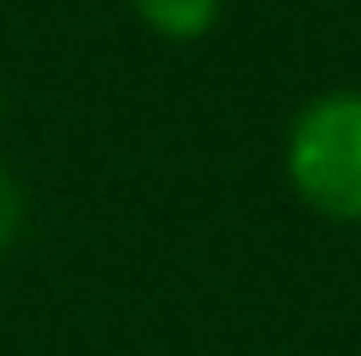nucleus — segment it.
I'll use <instances>...</instances> for the list:
<instances>
[{
  "label": "nucleus",
  "instance_id": "7ed1b4c3",
  "mask_svg": "<svg viewBox=\"0 0 361 356\" xmlns=\"http://www.w3.org/2000/svg\"><path fill=\"white\" fill-rule=\"evenodd\" d=\"M21 220H27V200H21V183L11 178V168L0 163V257L16 247Z\"/></svg>",
  "mask_w": 361,
  "mask_h": 356
},
{
  "label": "nucleus",
  "instance_id": "20e7f679",
  "mask_svg": "<svg viewBox=\"0 0 361 356\" xmlns=\"http://www.w3.org/2000/svg\"><path fill=\"white\" fill-rule=\"evenodd\" d=\"M0 116H6V84H0Z\"/></svg>",
  "mask_w": 361,
  "mask_h": 356
},
{
  "label": "nucleus",
  "instance_id": "f257e3e1",
  "mask_svg": "<svg viewBox=\"0 0 361 356\" xmlns=\"http://www.w3.org/2000/svg\"><path fill=\"white\" fill-rule=\"evenodd\" d=\"M283 173L314 215L361 226V90H325L298 105L283 137Z\"/></svg>",
  "mask_w": 361,
  "mask_h": 356
},
{
  "label": "nucleus",
  "instance_id": "f03ea898",
  "mask_svg": "<svg viewBox=\"0 0 361 356\" xmlns=\"http://www.w3.org/2000/svg\"><path fill=\"white\" fill-rule=\"evenodd\" d=\"M131 11L163 42H199L220 21V0H131Z\"/></svg>",
  "mask_w": 361,
  "mask_h": 356
}]
</instances>
